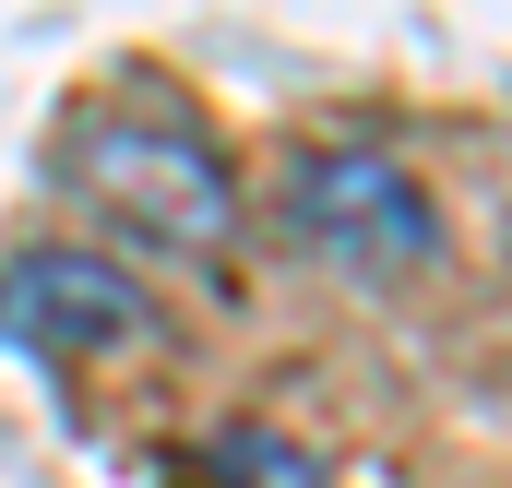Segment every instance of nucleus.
Instances as JSON below:
<instances>
[{"mask_svg":"<svg viewBox=\"0 0 512 488\" xmlns=\"http://www.w3.org/2000/svg\"><path fill=\"white\" fill-rule=\"evenodd\" d=\"M191 488H322V465L286 441V429H215L191 453Z\"/></svg>","mask_w":512,"mask_h":488,"instance_id":"obj_4","label":"nucleus"},{"mask_svg":"<svg viewBox=\"0 0 512 488\" xmlns=\"http://www.w3.org/2000/svg\"><path fill=\"white\" fill-rule=\"evenodd\" d=\"M143 322H155V298H143V274H131L120 250L48 239V250H12L0 262V346H24V358H48V369L108 358Z\"/></svg>","mask_w":512,"mask_h":488,"instance_id":"obj_3","label":"nucleus"},{"mask_svg":"<svg viewBox=\"0 0 512 488\" xmlns=\"http://www.w3.org/2000/svg\"><path fill=\"white\" fill-rule=\"evenodd\" d=\"M274 215H286V239L310 250V262L370 274V286L441 262V203H429V179L393 143H310L274 179Z\"/></svg>","mask_w":512,"mask_h":488,"instance_id":"obj_2","label":"nucleus"},{"mask_svg":"<svg viewBox=\"0 0 512 488\" xmlns=\"http://www.w3.org/2000/svg\"><path fill=\"white\" fill-rule=\"evenodd\" d=\"M48 179L143 262H227L239 239V167L179 96H96L48 143Z\"/></svg>","mask_w":512,"mask_h":488,"instance_id":"obj_1","label":"nucleus"}]
</instances>
